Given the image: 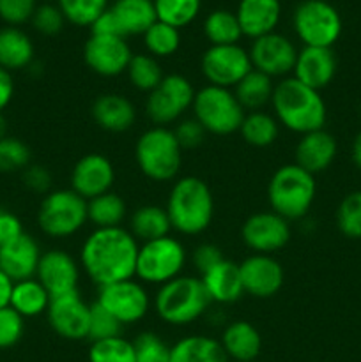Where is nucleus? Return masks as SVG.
<instances>
[{
	"mask_svg": "<svg viewBox=\"0 0 361 362\" xmlns=\"http://www.w3.org/2000/svg\"><path fill=\"white\" fill-rule=\"evenodd\" d=\"M138 250L140 243L122 226L94 228L81 244V269L99 288L131 279L134 278Z\"/></svg>",
	"mask_w": 361,
	"mask_h": 362,
	"instance_id": "1",
	"label": "nucleus"
},
{
	"mask_svg": "<svg viewBox=\"0 0 361 362\" xmlns=\"http://www.w3.org/2000/svg\"><path fill=\"white\" fill-rule=\"evenodd\" d=\"M271 108L280 126L297 134L324 129L328 120V108L321 92L306 87L294 76L282 78L275 85Z\"/></svg>",
	"mask_w": 361,
	"mask_h": 362,
	"instance_id": "2",
	"label": "nucleus"
},
{
	"mask_svg": "<svg viewBox=\"0 0 361 362\" xmlns=\"http://www.w3.org/2000/svg\"><path fill=\"white\" fill-rule=\"evenodd\" d=\"M165 209L172 230L180 235H200L214 218V197L205 180L193 175L177 177Z\"/></svg>",
	"mask_w": 361,
	"mask_h": 362,
	"instance_id": "3",
	"label": "nucleus"
},
{
	"mask_svg": "<svg viewBox=\"0 0 361 362\" xmlns=\"http://www.w3.org/2000/svg\"><path fill=\"white\" fill-rule=\"evenodd\" d=\"M212 304L198 276H184L172 279L158 288L154 296L156 315L165 324L183 327L193 324L207 313Z\"/></svg>",
	"mask_w": 361,
	"mask_h": 362,
	"instance_id": "4",
	"label": "nucleus"
},
{
	"mask_svg": "<svg viewBox=\"0 0 361 362\" xmlns=\"http://www.w3.org/2000/svg\"><path fill=\"white\" fill-rule=\"evenodd\" d=\"M315 194V175L308 173L296 163L280 166L268 184L269 207L287 221L304 218L314 205Z\"/></svg>",
	"mask_w": 361,
	"mask_h": 362,
	"instance_id": "5",
	"label": "nucleus"
},
{
	"mask_svg": "<svg viewBox=\"0 0 361 362\" xmlns=\"http://www.w3.org/2000/svg\"><path fill=\"white\" fill-rule=\"evenodd\" d=\"M138 170L152 182L176 180L183 165V148L172 129L152 126L140 134L134 145Z\"/></svg>",
	"mask_w": 361,
	"mask_h": 362,
	"instance_id": "6",
	"label": "nucleus"
},
{
	"mask_svg": "<svg viewBox=\"0 0 361 362\" xmlns=\"http://www.w3.org/2000/svg\"><path fill=\"white\" fill-rule=\"evenodd\" d=\"M193 119L214 136H229L239 131L246 112L230 88L205 85L193 99Z\"/></svg>",
	"mask_w": 361,
	"mask_h": 362,
	"instance_id": "7",
	"label": "nucleus"
},
{
	"mask_svg": "<svg viewBox=\"0 0 361 362\" xmlns=\"http://www.w3.org/2000/svg\"><path fill=\"white\" fill-rule=\"evenodd\" d=\"M188 253L183 243L166 235L140 244L134 278L144 285L161 286L179 278L186 265Z\"/></svg>",
	"mask_w": 361,
	"mask_h": 362,
	"instance_id": "8",
	"label": "nucleus"
},
{
	"mask_svg": "<svg viewBox=\"0 0 361 362\" xmlns=\"http://www.w3.org/2000/svg\"><path fill=\"white\" fill-rule=\"evenodd\" d=\"M87 200L73 189H53L39 204L38 225L52 239H67L87 223Z\"/></svg>",
	"mask_w": 361,
	"mask_h": 362,
	"instance_id": "9",
	"label": "nucleus"
},
{
	"mask_svg": "<svg viewBox=\"0 0 361 362\" xmlns=\"http://www.w3.org/2000/svg\"><path fill=\"white\" fill-rule=\"evenodd\" d=\"M294 32L304 46L333 48L342 35V18L326 0H303L292 16Z\"/></svg>",
	"mask_w": 361,
	"mask_h": 362,
	"instance_id": "10",
	"label": "nucleus"
},
{
	"mask_svg": "<svg viewBox=\"0 0 361 362\" xmlns=\"http://www.w3.org/2000/svg\"><path fill=\"white\" fill-rule=\"evenodd\" d=\"M197 90L193 83L183 74H165L161 83L149 92L145 99V113L152 124L166 127L179 122L180 117L191 108Z\"/></svg>",
	"mask_w": 361,
	"mask_h": 362,
	"instance_id": "11",
	"label": "nucleus"
},
{
	"mask_svg": "<svg viewBox=\"0 0 361 362\" xmlns=\"http://www.w3.org/2000/svg\"><path fill=\"white\" fill-rule=\"evenodd\" d=\"M96 303L122 325L137 324L151 310L149 292L137 278L101 286Z\"/></svg>",
	"mask_w": 361,
	"mask_h": 362,
	"instance_id": "12",
	"label": "nucleus"
},
{
	"mask_svg": "<svg viewBox=\"0 0 361 362\" xmlns=\"http://www.w3.org/2000/svg\"><path fill=\"white\" fill-rule=\"evenodd\" d=\"M251 67L250 53L239 45L209 46L200 59V71L207 85L234 88Z\"/></svg>",
	"mask_w": 361,
	"mask_h": 362,
	"instance_id": "13",
	"label": "nucleus"
},
{
	"mask_svg": "<svg viewBox=\"0 0 361 362\" xmlns=\"http://www.w3.org/2000/svg\"><path fill=\"white\" fill-rule=\"evenodd\" d=\"M292 230L290 221L273 211L255 212L241 226L244 246L257 255H273L289 244Z\"/></svg>",
	"mask_w": 361,
	"mask_h": 362,
	"instance_id": "14",
	"label": "nucleus"
},
{
	"mask_svg": "<svg viewBox=\"0 0 361 362\" xmlns=\"http://www.w3.org/2000/svg\"><path fill=\"white\" fill-rule=\"evenodd\" d=\"M251 67L269 78H287L294 71L297 49L289 37L278 32L253 39L248 49Z\"/></svg>",
	"mask_w": 361,
	"mask_h": 362,
	"instance_id": "15",
	"label": "nucleus"
},
{
	"mask_svg": "<svg viewBox=\"0 0 361 362\" xmlns=\"http://www.w3.org/2000/svg\"><path fill=\"white\" fill-rule=\"evenodd\" d=\"M46 318L57 336L69 341H80L88 336L91 304L81 299L80 292L53 297Z\"/></svg>",
	"mask_w": 361,
	"mask_h": 362,
	"instance_id": "16",
	"label": "nucleus"
},
{
	"mask_svg": "<svg viewBox=\"0 0 361 362\" xmlns=\"http://www.w3.org/2000/svg\"><path fill=\"white\" fill-rule=\"evenodd\" d=\"M133 57L126 39L115 35L91 34L84 46V60L92 73L105 78L126 73Z\"/></svg>",
	"mask_w": 361,
	"mask_h": 362,
	"instance_id": "17",
	"label": "nucleus"
},
{
	"mask_svg": "<svg viewBox=\"0 0 361 362\" xmlns=\"http://www.w3.org/2000/svg\"><path fill=\"white\" fill-rule=\"evenodd\" d=\"M244 293L255 299H269L282 290L285 272L273 255H250L239 264Z\"/></svg>",
	"mask_w": 361,
	"mask_h": 362,
	"instance_id": "18",
	"label": "nucleus"
},
{
	"mask_svg": "<svg viewBox=\"0 0 361 362\" xmlns=\"http://www.w3.org/2000/svg\"><path fill=\"white\" fill-rule=\"evenodd\" d=\"M113 182H115L113 163L99 152L81 156L74 163L71 172V189L87 202L112 191Z\"/></svg>",
	"mask_w": 361,
	"mask_h": 362,
	"instance_id": "19",
	"label": "nucleus"
},
{
	"mask_svg": "<svg viewBox=\"0 0 361 362\" xmlns=\"http://www.w3.org/2000/svg\"><path fill=\"white\" fill-rule=\"evenodd\" d=\"M35 279L50 293V297L78 292L80 265L64 250H48L41 255Z\"/></svg>",
	"mask_w": 361,
	"mask_h": 362,
	"instance_id": "20",
	"label": "nucleus"
},
{
	"mask_svg": "<svg viewBox=\"0 0 361 362\" xmlns=\"http://www.w3.org/2000/svg\"><path fill=\"white\" fill-rule=\"evenodd\" d=\"M336 55L333 48H314V46H303L297 52L296 66H294L292 76L306 87L321 92L328 87L336 74Z\"/></svg>",
	"mask_w": 361,
	"mask_h": 362,
	"instance_id": "21",
	"label": "nucleus"
},
{
	"mask_svg": "<svg viewBox=\"0 0 361 362\" xmlns=\"http://www.w3.org/2000/svg\"><path fill=\"white\" fill-rule=\"evenodd\" d=\"M41 255L34 237L23 233L13 243L0 246V271L9 276L14 283L35 278Z\"/></svg>",
	"mask_w": 361,
	"mask_h": 362,
	"instance_id": "22",
	"label": "nucleus"
},
{
	"mask_svg": "<svg viewBox=\"0 0 361 362\" xmlns=\"http://www.w3.org/2000/svg\"><path fill=\"white\" fill-rule=\"evenodd\" d=\"M338 152L335 136L326 129L311 131V133L301 134L296 145V165L306 170L311 175L326 172L333 165Z\"/></svg>",
	"mask_w": 361,
	"mask_h": 362,
	"instance_id": "23",
	"label": "nucleus"
},
{
	"mask_svg": "<svg viewBox=\"0 0 361 362\" xmlns=\"http://www.w3.org/2000/svg\"><path fill=\"white\" fill-rule=\"evenodd\" d=\"M91 115L94 122L108 133H126L137 122V108L122 94L106 92L92 103Z\"/></svg>",
	"mask_w": 361,
	"mask_h": 362,
	"instance_id": "24",
	"label": "nucleus"
},
{
	"mask_svg": "<svg viewBox=\"0 0 361 362\" xmlns=\"http://www.w3.org/2000/svg\"><path fill=\"white\" fill-rule=\"evenodd\" d=\"M244 37L258 39L276 30L282 18L280 0H239L236 11Z\"/></svg>",
	"mask_w": 361,
	"mask_h": 362,
	"instance_id": "25",
	"label": "nucleus"
},
{
	"mask_svg": "<svg viewBox=\"0 0 361 362\" xmlns=\"http://www.w3.org/2000/svg\"><path fill=\"white\" fill-rule=\"evenodd\" d=\"M198 278L202 279V285H204L205 292L211 297L212 303L232 304L244 296L239 264L232 260L223 258L219 264H216L214 267L209 269Z\"/></svg>",
	"mask_w": 361,
	"mask_h": 362,
	"instance_id": "26",
	"label": "nucleus"
},
{
	"mask_svg": "<svg viewBox=\"0 0 361 362\" xmlns=\"http://www.w3.org/2000/svg\"><path fill=\"white\" fill-rule=\"evenodd\" d=\"M219 343L232 362H253L262 350L260 332L246 320L230 322L223 329Z\"/></svg>",
	"mask_w": 361,
	"mask_h": 362,
	"instance_id": "27",
	"label": "nucleus"
},
{
	"mask_svg": "<svg viewBox=\"0 0 361 362\" xmlns=\"http://www.w3.org/2000/svg\"><path fill=\"white\" fill-rule=\"evenodd\" d=\"M110 13L124 39L130 35H144L147 28L158 21L152 0H117L110 6Z\"/></svg>",
	"mask_w": 361,
	"mask_h": 362,
	"instance_id": "28",
	"label": "nucleus"
},
{
	"mask_svg": "<svg viewBox=\"0 0 361 362\" xmlns=\"http://www.w3.org/2000/svg\"><path fill=\"white\" fill-rule=\"evenodd\" d=\"M34 60V42L18 27L0 28V67L18 71L28 67Z\"/></svg>",
	"mask_w": 361,
	"mask_h": 362,
	"instance_id": "29",
	"label": "nucleus"
},
{
	"mask_svg": "<svg viewBox=\"0 0 361 362\" xmlns=\"http://www.w3.org/2000/svg\"><path fill=\"white\" fill-rule=\"evenodd\" d=\"M170 362H229V357L218 339L193 334L172 345Z\"/></svg>",
	"mask_w": 361,
	"mask_h": 362,
	"instance_id": "30",
	"label": "nucleus"
},
{
	"mask_svg": "<svg viewBox=\"0 0 361 362\" xmlns=\"http://www.w3.org/2000/svg\"><path fill=\"white\" fill-rule=\"evenodd\" d=\"M172 230L165 207L159 205H142L134 209L130 218V232L140 244L166 237Z\"/></svg>",
	"mask_w": 361,
	"mask_h": 362,
	"instance_id": "31",
	"label": "nucleus"
},
{
	"mask_svg": "<svg viewBox=\"0 0 361 362\" xmlns=\"http://www.w3.org/2000/svg\"><path fill=\"white\" fill-rule=\"evenodd\" d=\"M50 303H52V297L35 278L14 283L9 306L23 318L46 315Z\"/></svg>",
	"mask_w": 361,
	"mask_h": 362,
	"instance_id": "32",
	"label": "nucleus"
},
{
	"mask_svg": "<svg viewBox=\"0 0 361 362\" xmlns=\"http://www.w3.org/2000/svg\"><path fill=\"white\" fill-rule=\"evenodd\" d=\"M275 83L273 78L265 76L260 71L251 69L239 83L234 87V95L243 106L244 112H260L265 105H271Z\"/></svg>",
	"mask_w": 361,
	"mask_h": 362,
	"instance_id": "33",
	"label": "nucleus"
},
{
	"mask_svg": "<svg viewBox=\"0 0 361 362\" xmlns=\"http://www.w3.org/2000/svg\"><path fill=\"white\" fill-rule=\"evenodd\" d=\"M127 216V205L120 194L108 191L87 202V219L96 228L122 226Z\"/></svg>",
	"mask_w": 361,
	"mask_h": 362,
	"instance_id": "34",
	"label": "nucleus"
},
{
	"mask_svg": "<svg viewBox=\"0 0 361 362\" xmlns=\"http://www.w3.org/2000/svg\"><path fill=\"white\" fill-rule=\"evenodd\" d=\"M239 133L248 145L264 148L278 140L280 124L275 119V115H269L262 110L260 112H250L244 115Z\"/></svg>",
	"mask_w": 361,
	"mask_h": 362,
	"instance_id": "35",
	"label": "nucleus"
},
{
	"mask_svg": "<svg viewBox=\"0 0 361 362\" xmlns=\"http://www.w3.org/2000/svg\"><path fill=\"white\" fill-rule=\"evenodd\" d=\"M202 30L211 46L239 45V39L243 37L236 13H230L227 9H216L209 13L204 20Z\"/></svg>",
	"mask_w": 361,
	"mask_h": 362,
	"instance_id": "36",
	"label": "nucleus"
},
{
	"mask_svg": "<svg viewBox=\"0 0 361 362\" xmlns=\"http://www.w3.org/2000/svg\"><path fill=\"white\" fill-rule=\"evenodd\" d=\"M127 80L134 88L142 92H152L161 80L165 78L161 66H159L158 59H154L149 53H138L133 55L130 60V66L126 69Z\"/></svg>",
	"mask_w": 361,
	"mask_h": 362,
	"instance_id": "37",
	"label": "nucleus"
},
{
	"mask_svg": "<svg viewBox=\"0 0 361 362\" xmlns=\"http://www.w3.org/2000/svg\"><path fill=\"white\" fill-rule=\"evenodd\" d=\"M156 18L176 28H184L195 21L202 7V0H152Z\"/></svg>",
	"mask_w": 361,
	"mask_h": 362,
	"instance_id": "38",
	"label": "nucleus"
},
{
	"mask_svg": "<svg viewBox=\"0 0 361 362\" xmlns=\"http://www.w3.org/2000/svg\"><path fill=\"white\" fill-rule=\"evenodd\" d=\"M144 45L149 55H152L154 59L172 57L180 48L179 28L163 23V21H156L144 34Z\"/></svg>",
	"mask_w": 361,
	"mask_h": 362,
	"instance_id": "39",
	"label": "nucleus"
},
{
	"mask_svg": "<svg viewBox=\"0 0 361 362\" xmlns=\"http://www.w3.org/2000/svg\"><path fill=\"white\" fill-rule=\"evenodd\" d=\"M88 362H137L133 341L124 336H115V338L91 343Z\"/></svg>",
	"mask_w": 361,
	"mask_h": 362,
	"instance_id": "40",
	"label": "nucleus"
},
{
	"mask_svg": "<svg viewBox=\"0 0 361 362\" xmlns=\"http://www.w3.org/2000/svg\"><path fill=\"white\" fill-rule=\"evenodd\" d=\"M64 18L76 27H92L96 20L108 9V0H59Z\"/></svg>",
	"mask_w": 361,
	"mask_h": 362,
	"instance_id": "41",
	"label": "nucleus"
},
{
	"mask_svg": "<svg viewBox=\"0 0 361 362\" xmlns=\"http://www.w3.org/2000/svg\"><path fill=\"white\" fill-rule=\"evenodd\" d=\"M336 226L349 239H361V191L349 193L340 202Z\"/></svg>",
	"mask_w": 361,
	"mask_h": 362,
	"instance_id": "42",
	"label": "nucleus"
},
{
	"mask_svg": "<svg viewBox=\"0 0 361 362\" xmlns=\"http://www.w3.org/2000/svg\"><path fill=\"white\" fill-rule=\"evenodd\" d=\"M32 152L20 138L6 136L0 140V172L14 173L23 172L30 165Z\"/></svg>",
	"mask_w": 361,
	"mask_h": 362,
	"instance_id": "43",
	"label": "nucleus"
},
{
	"mask_svg": "<svg viewBox=\"0 0 361 362\" xmlns=\"http://www.w3.org/2000/svg\"><path fill=\"white\" fill-rule=\"evenodd\" d=\"M124 325L106 310H103L98 303L91 304V320H88V336L91 343L101 341V339L122 336Z\"/></svg>",
	"mask_w": 361,
	"mask_h": 362,
	"instance_id": "44",
	"label": "nucleus"
},
{
	"mask_svg": "<svg viewBox=\"0 0 361 362\" xmlns=\"http://www.w3.org/2000/svg\"><path fill=\"white\" fill-rule=\"evenodd\" d=\"M137 362H170V349L154 332H142L133 339Z\"/></svg>",
	"mask_w": 361,
	"mask_h": 362,
	"instance_id": "45",
	"label": "nucleus"
},
{
	"mask_svg": "<svg viewBox=\"0 0 361 362\" xmlns=\"http://www.w3.org/2000/svg\"><path fill=\"white\" fill-rule=\"evenodd\" d=\"M32 25L35 30L42 35H57L64 28L66 18H64L62 11L59 6H52V4H42V6L35 7L34 14L30 18Z\"/></svg>",
	"mask_w": 361,
	"mask_h": 362,
	"instance_id": "46",
	"label": "nucleus"
},
{
	"mask_svg": "<svg viewBox=\"0 0 361 362\" xmlns=\"http://www.w3.org/2000/svg\"><path fill=\"white\" fill-rule=\"evenodd\" d=\"M25 332V318L11 306L0 310V350L16 345Z\"/></svg>",
	"mask_w": 361,
	"mask_h": 362,
	"instance_id": "47",
	"label": "nucleus"
},
{
	"mask_svg": "<svg viewBox=\"0 0 361 362\" xmlns=\"http://www.w3.org/2000/svg\"><path fill=\"white\" fill-rule=\"evenodd\" d=\"M38 7V0H0V18L9 27H18L28 21Z\"/></svg>",
	"mask_w": 361,
	"mask_h": 362,
	"instance_id": "48",
	"label": "nucleus"
},
{
	"mask_svg": "<svg viewBox=\"0 0 361 362\" xmlns=\"http://www.w3.org/2000/svg\"><path fill=\"white\" fill-rule=\"evenodd\" d=\"M21 180L27 189L38 194H48L52 191V173L41 165H28L21 172Z\"/></svg>",
	"mask_w": 361,
	"mask_h": 362,
	"instance_id": "49",
	"label": "nucleus"
},
{
	"mask_svg": "<svg viewBox=\"0 0 361 362\" xmlns=\"http://www.w3.org/2000/svg\"><path fill=\"white\" fill-rule=\"evenodd\" d=\"M173 134H176L177 141H179L180 148H195L204 141L205 129L197 122L195 119L179 120L177 126L173 127Z\"/></svg>",
	"mask_w": 361,
	"mask_h": 362,
	"instance_id": "50",
	"label": "nucleus"
},
{
	"mask_svg": "<svg viewBox=\"0 0 361 362\" xmlns=\"http://www.w3.org/2000/svg\"><path fill=\"white\" fill-rule=\"evenodd\" d=\"M223 251L219 250L216 244H211V243H204L200 244V246L195 247L193 255H191V264H193V267L197 269L198 274H204V272H207L209 269L214 267L216 264H219V262L223 260Z\"/></svg>",
	"mask_w": 361,
	"mask_h": 362,
	"instance_id": "51",
	"label": "nucleus"
},
{
	"mask_svg": "<svg viewBox=\"0 0 361 362\" xmlns=\"http://www.w3.org/2000/svg\"><path fill=\"white\" fill-rule=\"evenodd\" d=\"M23 233V225H21L20 218L11 211L0 209V246L13 243Z\"/></svg>",
	"mask_w": 361,
	"mask_h": 362,
	"instance_id": "52",
	"label": "nucleus"
},
{
	"mask_svg": "<svg viewBox=\"0 0 361 362\" xmlns=\"http://www.w3.org/2000/svg\"><path fill=\"white\" fill-rule=\"evenodd\" d=\"M14 95V80L13 74L0 67V113L11 105Z\"/></svg>",
	"mask_w": 361,
	"mask_h": 362,
	"instance_id": "53",
	"label": "nucleus"
},
{
	"mask_svg": "<svg viewBox=\"0 0 361 362\" xmlns=\"http://www.w3.org/2000/svg\"><path fill=\"white\" fill-rule=\"evenodd\" d=\"M14 281L7 274L0 271V310L11 304V293H13Z\"/></svg>",
	"mask_w": 361,
	"mask_h": 362,
	"instance_id": "54",
	"label": "nucleus"
},
{
	"mask_svg": "<svg viewBox=\"0 0 361 362\" xmlns=\"http://www.w3.org/2000/svg\"><path fill=\"white\" fill-rule=\"evenodd\" d=\"M350 158H353V163L361 170V131L356 134L353 141V148H350Z\"/></svg>",
	"mask_w": 361,
	"mask_h": 362,
	"instance_id": "55",
	"label": "nucleus"
},
{
	"mask_svg": "<svg viewBox=\"0 0 361 362\" xmlns=\"http://www.w3.org/2000/svg\"><path fill=\"white\" fill-rule=\"evenodd\" d=\"M6 136H9V134H7V120H6V117L0 113V140Z\"/></svg>",
	"mask_w": 361,
	"mask_h": 362,
	"instance_id": "56",
	"label": "nucleus"
}]
</instances>
